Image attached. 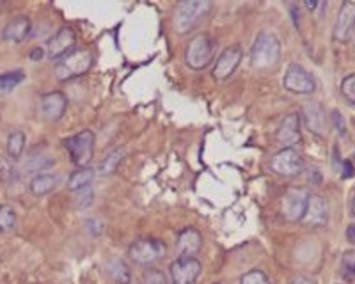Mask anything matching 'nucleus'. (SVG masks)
Masks as SVG:
<instances>
[{"label": "nucleus", "instance_id": "nucleus-4", "mask_svg": "<svg viewBox=\"0 0 355 284\" xmlns=\"http://www.w3.org/2000/svg\"><path fill=\"white\" fill-rule=\"evenodd\" d=\"M215 53V45L208 34H198L192 37L185 48V62L190 69L201 71L208 68Z\"/></svg>", "mask_w": 355, "mask_h": 284}, {"label": "nucleus", "instance_id": "nucleus-38", "mask_svg": "<svg viewBox=\"0 0 355 284\" xmlns=\"http://www.w3.org/2000/svg\"><path fill=\"white\" fill-rule=\"evenodd\" d=\"M347 240H348V244L355 245V224H350V226L347 227Z\"/></svg>", "mask_w": 355, "mask_h": 284}, {"label": "nucleus", "instance_id": "nucleus-30", "mask_svg": "<svg viewBox=\"0 0 355 284\" xmlns=\"http://www.w3.org/2000/svg\"><path fill=\"white\" fill-rule=\"evenodd\" d=\"M341 94L350 105H355V73L348 75L341 82Z\"/></svg>", "mask_w": 355, "mask_h": 284}, {"label": "nucleus", "instance_id": "nucleus-25", "mask_svg": "<svg viewBox=\"0 0 355 284\" xmlns=\"http://www.w3.org/2000/svg\"><path fill=\"white\" fill-rule=\"evenodd\" d=\"M25 80V73L21 69H12L9 73L0 75V94H8L15 91Z\"/></svg>", "mask_w": 355, "mask_h": 284}, {"label": "nucleus", "instance_id": "nucleus-35", "mask_svg": "<svg viewBox=\"0 0 355 284\" xmlns=\"http://www.w3.org/2000/svg\"><path fill=\"white\" fill-rule=\"evenodd\" d=\"M85 227H87V231L91 233V235H100V233L103 231V226H101L98 219H89L87 222H85Z\"/></svg>", "mask_w": 355, "mask_h": 284}, {"label": "nucleus", "instance_id": "nucleus-27", "mask_svg": "<svg viewBox=\"0 0 355 284\" xmlns=\"http://www.w3.org/2000/svg\"><path fill=\"white\" fill-rule=\"evenodd\" d=\"M17 224V211L9 204L0 206V233L12 231V227Z\"/></svg>", "mask_w": 355, "mask_h": 284}, {"label": "nucleus", "instance_id": "nucleus-18", "mask_svg": "<svg viewBox=\"0 0 355 284\" xmlns=\"http://www.w3.org/2000/svg\"><path fill=\"white\" fill-rule=\"evenodd\" d=\"M202 247V235L196 227H185L178 233L176 249L182 258H196Z\"/></svg>", "mask_w": 355, "mask_h": 284}, {"label": "nucleus", "instance_id": "nucleus-26", "mask_svg": "<svg viewBox=\"0 0 355 284\" xmlns=\"http://www.w3.org/2000/svg\"><path fill=\"white\" fill-rule=\"evenodd\" d=\"M55 163V160L52 157H46V154H31L24 163L25 172L33 175V172H37V170H44L52 167Z\"/></svg>", "mask_w": 355, "mask_h": 284}, {"label": "nucleus", "instance_id": "nucleus-34", "mask_svg": "<svg viewBox=\"0 0 355 284\" xmlns=\"http://www.w3.org/2000/svg\"><path fill=\"white\" fill-rule=\"evenodd\" d=\"M341 176H343L345 179L354 178L355 176V167L350 160H343V163H341Z\"/></svg>", "mask_w": 355, "mask_h": 284}, {"label": "nucleus", "instance_id": "nucleus-7", "mask_svg": "<svg viewBox=\"0 0 355 284\" xmlns=\"http://www.w3.org/2000/svg\"><path fill=\"white\" fill-rule=\"evenodd\" d=\"M283 85L284 89L290 91V93L309 96V94L316 91V78L304 66L293 62V64L286 68V73L283 77Z\"/></svg>", "mask_w": 355, "mask_h": 284}, {"label": "nucleus", "instance_id": "nucleus-12", "mask_svg": "<svg viewBox=\"0 0 355 284\" xmlns=\"http://www.w3.org/2000/svg\"><path fill=\"white\" fill-rule=\"evenodd\" d=\"M242 57L243 52L242 48H240V45L227 46V48L218 55L217 64H215L214 68L215 80H227V78L239 69L240 62H242Z\"/></svg>", "mask_w": 355, "mask_h": 284}, {"label": "nucleus", "instance_id": "nucleus-19", "mask_svg": "<svg viewBox=\"0 0 355 284\" xmlns=\"http://www.w3.org/2000/svg\"><path fill=\"white\" fill-rule=\"evenodd\" d=\"M33 30V24H31V18L28 17H17L9 20L4 25V30H2V37L9 43H21L28 37Z\"/></svg>", "mask_w": 355, "mask_h": 284}, {"label": "nucleus", "instance_id": "nucleus-5", "mask_svg": "<svg viewBox=\"0 0 355 284\" xmlns=\"http://www.w3.org/2000/svg\"><path fill=\"white\" fill-rule=\"evenodd\" d=\"M166 244L158 238H141L128 247L130 260L135 265H141V267L155 265L162 258H166Z\"/></svg>", "mask_w": 355, "mask_h": 284}, {"label": "nucleus", "instance_id": "nucleus-28", "mask_svg": "<svg viewBox=\"0 0 355 284\" xmlns=\"http://www.w3.org/2000/svg\"><path fill=\"white\" fill-rule=\"evenodd\" d=\"M341 276L348 283L355 281V251H347L341 258Z\"/></svg>", "mask_w": 355, "mask_h": 284}, {"label": "nucleus", "instance_id": "nucleus-9", "mask_svg": "<svg viewBox=\"0 0 355 284\" xmlns=\"http://www.w3.org/2000/svg\"><path fill=\"white\" fill-rule=\"evenodd\" d=\"M270 169L272 172L284 178H295L304 170V160L295 148H283L272 157Z\"/></svg>", "mask_w": 355, "mask_h": 284}, {"label": "nucleus", "instance_id": "nucleus-29", "mask_svg": "<svg viewBox=\"0 0 355 284\" xmlns=\"http://www.w3.org/2000/svg\"><path fill=\"white\" fill-rule=\"evenodd\" d=\"M240 284H270V279L263 270H249L247 274H243L240 277Z\"/></svg>", "mask_w": 355, "mask_h": 284}, {"label": "nucleus", "instance_id": "nucleus-1", "mask_svg": "<svg viewBox=\"0 0 355 284\" xmlns=\"http://www.w3.org/2000/svg\"><path fill=\"white\" fill-rule=\"evenodd\" d=\"M211 8H214V4L210 0H185V2H180L176 6L173 20L176 34L185 36V34H190L192 30L201 27L206 18L210 17Z\"/></svg>", "mask_w": 355, "mask_h": 284}, {"label": "nucleus", "instance_id": "nucleus-23", "mask_svg": "<svg viewBox=\"0 0 355 284\" xmlns=\"http://www.w3.org/2000/svg\"><path fill=\"white\" fill-rule=\"evenodd\" d=\"M123 159H125V150L117 148V150L110 151L105 159L101 160L100 167H98V172H100L101 176L112 175V172H116V170H117V166L123 162Z\"/></svg>", "mask_w": 355, "mask_h": 284}, {"label": "nucleus", "instance_id": "nucleus-20", "mask_svg": "<svg viewBox=\"0 0 355 284\" xmlns=\"http://www.w3.org/2000/svg\"><path fill=\"white\" fill-rule=\"evenodd\" d=\"M94 176H96V170L91 169V167H80L78 170H75L68 179V188L71 192H80L84 188L91 187Z\"/></svg>", "mask_w": 355, "mask_h": 284}, {"label": "nucleus", "instance_id": "nucleus-6", "mask_svg": "<svg viewBox=\"0 0 355 284\" xmlns=\"http://www.w3.org/2000/svg\"><path fill=\"white\" fill-rule=\"evenodd\" d=\"M66 151L71 157V162L78 167H87L94 154V134L91 130H82L78 134L62 141Z\"/></svg>", "mask_w": 355, "mask_h": 284}, {"label": "nucleus", "instance_id": "nucleus-2", "mask_svg": "<svg viewBox=\"0 0 355 284\" xmlns=\"http://www.w3.org/2000/svg\"><path fill=\"white\" fill-rule=\"evenodd\" d=\"M281 61V41L270 30H263L256 36L250 48V64L259 71H268Z\"/></svg>", "mask_w": 355, "mask_h": 284}, {"label": "nucleus", "instance_id": "nucleus-42", "mask_svg": "<svg viewBox=\"0 0 355 284\" xmlns=\"http://www.w3.org/2000/svg\"><path fill=\"white\" fill-rule=\"evenodd\" d=\"M318 6V2H306V8L307 9H315Z\"/></svg>", "mask_w": 355, "mask_h": 284}, {"label": "nucleus", "instance_id": "nucleus-21", "mask_svg": "<svg viewBox=\"0 0 355 284\" xmlns=\"http://www.w3.org/2000/svg\"><path fill=\"white\" fill-rule=\"evenodd\" d=\"M107 274L116 284H130L132 283V272L130 267L123 260H110L107 263Z\"/></svg>", "mask_w": 355, "mask_h": 284}, {"label": "nucleus", "instance_id": "nucleus-14", "mask_svg": "<svg viewBox=\"0 0 355 284\" xmlns=\"http://www.w3.org/2000/svg\"><path fill=\"white\" fill-rule=\"evenodd\" d=\"M355 28V2H343L338 11L332 36L339 43H347Z\"/></svg>", "mask_w": 355, "mask_h": 284}, {"label": "nucleus", "instance_id": "nucleus-22", "mask_svg": "<svg viewBox=\"0 0 355 284\" xmlns=\"http://www.w3.org/2000/svg\"><path fill=\"white\" fill-rule=\"evenodd\" d=\"M57 181H59V179H57V176L52 175V172H50V175H36L31 179L28 188H31V192H33L34 195H46L57 187Z\"/></svg>", "mask_w": 355, "mask_h": 284}, {"label": "nucleus", "instance_id": "nucleus-31", "mask_svg": "<svg viewBox=\"0 0 355 284\" xmlns=\"http://www.w3.org/2000/svg\"><path fill=\"white\" fill-rule=\"evenodd\" d=\"M331 119H332V126H334L336 134H338L339 137H347V121H345L343 114L339 112V110H332Z\"/></svg>", "mask_w": 355, "mask_h": 284}, {"label": "nucleus", "instance_id": "nucleus-15", "mask_svg": "<svg viewBox=\"0 0 355 284\" xmlns=\"http://www.w3.org/2000/svg\"><path fill=\"white\" fill-rule=\"evenodd\" d=\"M304 125H306L307 130L311 134L320 135V137H325L327 134V118H325V112H323V107L320 105L315 100H309L304 105Z\"/></svg>", "mask_w": 355, "mask_h": 284}, {"label": "nucleus", "instance_id": "nucleus-37", "mask_svg": "<svg viewBox=\"0 0 355 284\" xmlns=\"http://www.w3.org/2000/svg\"><path fill=\"white\" fill-rule=\"evenodd\" d=\"M44 57V50L41 46H36V48L31 52V61H41Z\"/></svg>", "mask_w": 355, "mask_h": 284}, {"label": "nucleus", "instance_id": "nucleus-33", "mask_svg": "<svg viewBox=\"0 0 355 284\" xmlns=\"http://www.w3.org/2000/svg\"><path fill=\"white\" fill-rule=\"evenodd\" d=\"M142 284H167L166 274L160 272V270H155V268H151V270H148V272L144 274Z\"/></svg>", "mask_w": 355, "mask_h": 284}, {"label": "nucleus", "instance_id": "nucleus-41", "mask_svg": "<svg viewBox=\"0 0 355 284\" xmlns=\"http://www.w3.org/2000/svg\"><path fill=\"white\" fill-rule=\"evenodd\" d=\"M350 211H352V217H355V194L352 197V203H350Z\"/></svg>", "mask_w": 355, "mask_h": 284}, {"label": "nucleus", "instance_id": "nucleus-36", "mask_svg": "<svg viewBox=\"0 0 355 284\" xmlns=\"http://www.w3.org/2000/svg\"><path fill=\"white\" fill-rule=\"evenodd\" d=\"M290 284H316V281L311 279V277H307V276H297L291 279Z\"/></svg>", "mask_w": 355, "mask_h": 284}, {"label": "nucleus", "instance_id": "nucleus-32", "mask_svg": "<svg viewBox=\"0 0 355 284\" xmlns=\"http://www.w3.org/2000/svg\"><path fill=\"white\" fill-rule=\"evenodd\" d=\"M93 201H94V192L91 190V187L77 192V201H75V203H77L78 210H85V208H89L91 204H93Z\"/></svg>", "mask_w": 355, "mask_h": 284}, {"label": "nucleus", "instance_id": "nucleus-3", "mask_svg": "<svg viewBox=\"0 0 355 284\" xmlns=\"http://www.w3.org/2000/svg\"><path fill=\"white\" fill-rule=\"evenodd\" d=\"M94 55L91 50L80 48V50H73L68 55L62 57L61 61L55 64V77L57 80L68 82L73 80V78L82 77L93 68Z\"/></svg>", "mask_w": 355, "mask_h": 284}, {"label": "nucleus", "instance_id": "nucleus-10", "mask_svg": "<svg viewBox=\"0 0 355 284\" xmlns=\"http://www.w3.org/2000/svg\"><path fill=\"white\" fill-rule=\"evenodd\" d=\"M171 281L173 284H194L199 279L202 265L198 258H178L171 263Z\"/></svg>", "mask_w": 355, "mask_h": 284}, {"label": "nucleus", "instance_id": "nucleus-16", "mask_svg": "<svg viewBox=\"0 0 355 284\" xmlns=\"http://www.w3.org/2000/svg\"><path fill=\"white\" fill-rule=\"evenodd\" d=\"M277 141L281 142L284 148H295L302 142L299 114H288L286 118L281 121L277 130Z\"/></svg>", "mask_w": 355, "mask_h": 284}, {"label": "nucleus", "instance_id": "nucleus-40", "mask_svg": "<svg viewBox=\"0 0 355 284\" xmlns=\"http://www.w3.org/2000/svg\"><path fill=\"white\" fill-rule=\"evenodd\" d=\"M291 17H293V20H295V27L299 28L300 21H299V8H297V4L291 6Z\"/></svg>", "mask_w": 355, "mask_h": 284}, {"label": "nucleus", "instance_id": "nucleus-24", "mask_svg": "<svg viewBox=\"0 0 355 284\" xmlns=\"http://www.w3.org/2000/svg\"><path fill=\"white\" fill-rule=\"evenodd\" d=\"M6 150H8V157L12 160H20L21 154L25 150V134L24 132H12L8 137V144H6Z\"/></svg>", "mask_w": 355, "mask_h": 284}, {"label": "nucleus", "instance_id": "nucleus-17", "mask_svg": "<svg viewBox=\"0 0 355 284\" xmlns=\"http://www.w3.org/2000/svg\"><path fill=\"white\" fill-rule=\"evenodd\" d=\"M68 107V98L61 91H52L41 98V114L49 121H59L64 116Z\"/></svg>", "mask_w": 355, "mask_h": 284}, {"label": "nucleus", "instance_id": "nucleus-43", "mask_svg": "<svg viewBox=\"0 0 355 284\" xmlns=\"http://www.w3.org/2000/svg\"><path fill=\"white\" fill-rule=\"evenodd\" d=\"M215 284H222V283H215Z\"/></svg>", "mask_w": 355, "mask_h": 284}, {"label": "nucleus", "instance_id": "nucleus-13", "mask_svg": "<svg viewBox=\"0 0 355 284\" xmlns=\"http://www.w3.org/2000/svg\"><path fill=\"white\" fill-rule=\"evenodd\" d=\"M75 43H77V36L73 33V28H61L59 33H55L46 41V57H50V59H62L69 52H73Z\"/></svg>", "mask_w": 355, "mask_h": 284}, {"label": "nucleus", "instance_id": "nucleus-8", "mask_svg": "<svg viewBox=\"0 0 355 284\" xmlns=\"http://www.w3.org/2000/svg\"><path fill=\"white\" fill-rule=\"evenodd\" d=\"M311 192L304 187H290L281 201V211L288 222H300L306 213Z\"/></svg>", "mask_w": 355, "mask_h": 284}, {"label": "nucleus", "instance_id": "nucleus-39", "mask_svg": "<svg viewBox=\"0 0 355 284\" xmlns=\"http://www.w3.org/2000/svg\"><path fill=\"white\" fill-rule=\"evenodd\" d=\"M309 176H311V183H320L322 181V172H320L316 167H313V169L309 170Z\"/></svg>", "mask_w": 355, "mask_h": 284}, {"label": "nucleus", "instance_id": "nucleus-11", "mask_svg": "<svg viewBox=\"0 0 355 284\" xmlns=\"http://www.w3.org/2000/svg\"><path fill=\"white\" fill-rule=\"evenodd\" d=\"M300 222L311 229H322L329 222V203L322 195L311 194L309 203H307L306 213H304Z\"/></svg>", "mask_w": 355, "mask_h": 284}]
</instances>
